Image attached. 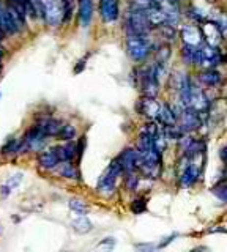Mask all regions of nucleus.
I'll return each mask as SVG.
<instances>
[{
    "label": "nucleus",
    "instance_id": "f257e3e1",
    "mask_svg": "<svg viewBox=\"0 0 227 252\" xmlns=\"http://www.w3.org/2000/svg\"><path fill=\"white\" fill-rule=\"evenodd\" d=\"M138 153L141 159L139 169L150 178H158L161 170V151L155 145L153 136L147 131H142L139 136Z\"/></svg>",
    "mask_w": 227,
    "mask_h": 252
},
{
    "label": "nucleus",
    "instance_id": "f03ea898",
    "mask_svg": "<svg viewBox=\"0 0 227 252\" xmlns=\"http://www.w3.org/2000/svg\"><path fill=\"white\" fill-rule=\"evenodd\" d=\"M70 0H43V18L51 27H58L68 19Z\"/></svg>",
    "mask_w": 227,
    "mask_h": 252
},
{
    "label": "nucleus",
    "instance_id": "7ed1b4c3",
    "mask_svg": "<svg viewBox=\"0 0 227 252\" xmlns=\"http://www.w3.org/2000/svg\"><path fill=\"white\" fill-rule=\"evenodd\" d=\"M24 25L26 19H22L21 14L11 5H5L0 0V30L6 35H14Z\"/></svg>",
    "mask_w": 227,
    "mask_h": 252
},
{
    "label": "nucleus",
    "instance_id": "20e7f679",
    "mask_svg": "<svg viewBox=\"0 0 227 252\" xmlns=\"http://www.w3.org/2000/svg\"><path fill=\"white\" fill-rule=\"evenodd\" d=\"M123 172V167H122V162H120L118 158L114 159L109 167L104 170L103 175L100 176V180H98V192L106 197L112 196L114 192H115V183H117V178L118 175Z\"/></svg>",
    "mask_w": 227,
    "mask_h": 252
},
{
    "label": "nucleus",
    "instance_id": "39448f33",
    "mask_svg": "<svg viewBox=\"0 0 227 252\" xmlns=\"http://www.w3.org/2000/svg\"><path fill=\"white\" fill-rule=\"evenodd\" d=\"M151 24L147 18L145 8L141 6H133L126 16V30L128 35H148Z\"/></svg>",
    "mask_w": 227,
    "mask_h": 252
},
{
    "label": "nucleus",
    "instance_id": "423d86ee",
    "mask_svg": "<svg viewBox=\"0 0 227 252\" xmlns=\"http://www.w3.org/2000/svg\"><path fill=\"white\" fill-rule=\"evenodd\" d=\"M126 50L134 62H143L151 52V41L147 35H128Z\"/></svg>",
    "mask_w": 227,
    "mask_h": 252
},
{
    "label": "nucleus",
    "instance_id": "0eeeda50",
    "mask_svg": "<svg viewBox=\"0 0 227 252\" xmlns=\"http://www.w3.org/2000/svg\"><path fill=\"white\" fill-rule=\"evenodd\" d=\"M178 126L183 132H191L202 126V114L193 107H181L178 112Z\"/></svg>",
    "mask_w": 227,
    "mask_h": 252
},
{
    "label": "nucleus",
    "instance_id": "6e6552de",
    "mask_svg": "<svg viewBox=\"0 0 227 252\" xmlns=\"http://www.w3.org/2000/svg\"><path fill=\"white\" fill-rule=\"evenodd\" d=\"M139 82H141V90H142L143 96H156L158 95L161 80L158 79L153 66H151V68H145V70L141 71Z\"/></svg>",
    "mask_w": 227,
    "mask_h": 252
},
{
    "label": "nucleus",
    "instance_id": "1a4fd4ad",
    "mask_svg": "<svg viewBox=\"0 0 227 252\" xmlns=\"http://www.w3.org/2000/svg\"><path fill=\"white\" fill-rule=\"evenodd\" d=\"M189 107H193L198 110L199 114H207L210 110V100L207 93L202 90L199 85L191 84V88H189Z\"/></svg>",
    "mask_w": 227,
    "mask_h": 252
},
{
    "label": "nucleus",
    "instance_id": "9d476101",
    "mask_svg": "<svg viewBox=\"0 0 227 252\" xmlns=\"http://www.w3.org/2000/svg\"><path fill=\"white\" fill-rule=\"evenodd\" d=\"M223 63V55L219 52V49L215 46H210V44H205V46H200V52H199V65H202L205 70L210 68H216Z\"/></svg>",
    "mask_w": 227,
    "mask_h": 252
},
{
    "label": "nucleus",
    "instance_id": "9b49d317",
    "mask_svg": "<svg viewBox=\"0 0 227 252\" xmlns=\"http://www.w3.org/2000/svg\"><path fill=\"white\" fill-rule=\"evenodd\" d=\"M46 137L48 136L44 134V132L38 128V126H35V128H32L26 134L24 142L21 144V150H22V148H28V150H32V151H40L41 148L44 147V144H46Z\"/></svg>",
    "mask_w": 227,
    "mask_h": 252
},
{
    "label": "nucleus",
    "instance_id": "f8f14e48",
    "mask_svg": "<svg viewBox=\"0 0 227 252\" xmlns=\"http://www.w3.org/2000/svg\"><path fill=\"white\" fill-rule=\"evenodd\" d=\"M163 106L156 101V96H143L138 102V110L150 120H158Z\"/></svg>",
    "mask_w": 227,
    "mask_h": 252
},
{
    "label": "nucleus",
    "instance_id": "ddd939ff",
    "mask_svg": "<svg viewBox=\"0 0 227 252\" xmlns=\"http://www.w3.org/2000/svg\"><path fill=\"white\" fill-rule=\"evenodd\" d=\"M186 164L183 172H181V184L186 188L193 186V184L198 183V180L202 176V167L199 164H196V159H185Z\"/></svg>",
    "mask_w": 227,
    "mask_h": 252
},
{
    "label": "nucleus",
    "instance_id": "4468645a",
    "mask_svg": "<svg viewBox=\"0 0 227 252\" xmlns=\"http://www.w3.org/2000/svg\"><path fill=\"white\" fill-rule=\"evenodd\" d=\"M202 33H203V40L207 41V44L210 46H215V48H219V44L223 41V30L219 28V25L216 22H211V21H205L202 22Z\"/></svg>",
    "mask_w": 227,
    "mask_h": 252
},
{
    "label": "nucleus",
    "instance_id": "2eb2a0df",
    "mask_svg": "<svg viewBox=\"0 0 227 252\" xmlns=\"http://www.w3.org/2000/svg\"><path fill=\"white\" fill-rule=\"evenodd\" d=\"M181 35V40H183L185 44H189V46H200L203 43V33H202V28L196 24H186L181 27L180 30Z\"/></svg>",
    "mask_w": 227,
    "mask_h": 252
},
{
    "label": "nucleus",
    "instance_id": "dca6fc26",
    "mask_svg": "<svg viewBox=\"0 0 227 252\" xmlns=\"http://www.w3.org/2000/svg\"><path fill=\"white\" fill-rule=\"evenodd\" d=\"M155 5L161 6L166 18H168V24L169 25H177V22L180 19V5L178 0H151Z\"/></svg>",
    "mask_w": 227,
    "mask_h": 252
},
{
    "label": "nucleus",
    "instance_id": "f3484780",
    "mask_svg": "<svg viewBox=\"0 0 227 252\" xmlns=\"http://www.w3.org/2000/svg\"><path fill=\"white\" fill-rule=\"evenodd\" d=\"M120 162H122L123 172L130 174V172H136L141 166V159H139V153L134 148H126V150L122 151V154L118 156Z\"/></svg>",
    "mask_w": 227,
    "mask_h": 252
},
{
    "label": "nucleus",
    "instance_id": "a211bd4d",
    "mask_svg": "<svg viewBox=\"0 0 227 252\" xmlns=\"http://www.w3.org/2000/svg\"><path fill=\"white\" fill-rule=\"evenodd\" d=\"M100 13L104 22H114L118 18L117 0H100Z\"/></svg>",
    "mask_w": 227,
    "mask_h": 252
},
{
    "label": "nucleus",
    "instance_id": "6ab92c4d",
    "mask_svg": "<svg viewBox=\"0 0 227 252\" xmlns=\"http://www.w3.org/2000/svg\"><path fill=\"white\" fill-rule=\"evenodd\" d=\"M38 162H40V166L43 169L52 170V169H56L57 166H60V162H62V161H60L57 150L54 147V148H49V150H46V151H43L40 154V158H38Z\"/></svg>",
    "mask_w": 227,
    "mask_h": 252
},
{
    "label": "nucleus",
    "instance_id": "aec40b11",
    "mask_svg": "<svg viewBox=\"0 0 227 252\" xmlns=\"http://www.w3.org/2000/svg\"><path fill=\"white\" fill-rule=\"evenodd\" d=\"M38 128H40L44 134H46L48 137H56L60 134V131H62V123H60L58 120H56V118H43L41 122H38Z\"/></svg>",
    "mask_w": 227,
    "mask_h": 252
},
{
    "label": "nucleus",
    "instance_id": "412c9836",
    "mask_svg": "<svg viewBox=\"0 0 227 252\" xmlns=\"http://www.w3.org/2000/svg\"><path fill=\"white\" fill-rule=\"evenodd\" d=\"M22 178H24V174L22 172L13 174L11 176H8V178L2 183V186H0V194H2V197H8L11 192L22 183Z\"/></svg>",
    "mask_w": 227,
    "mask_h": 252
},
{
    "label": "nucleus",
    "instance_id": "4be33fe9",
    "mask_svg": "<svg viewBox=\"0 0 227 252\" xmlns=\"http://www.w3.org/2000/svg\"><path fill=\"white\" fill-rule=\"evenodd\" d=\"M93 16L92 0H79V21L82 27H88Z\"/></svg>",
    "mask_w": 227,
    "mask_h": 252
},
{
    "label": "nucleus",
    "instance_id": "5701e85b",
    "mask_svg": "<svg viewBox=\"0 0 227 252\" xmlns=\"http://www.w3.org/2000/svg\"><path fill=\"white\" fill-rule=\"evenodd\" d=\"M158 122H160L163 126H175V125H178V112H175L169 104H163Z\"/></svg>",
    "mask_w": 227,
    "mask_h": 252
},
{
    "label": "nucleus",
    "instance_id": "b1692460",
    "mask_svg": "<svg viewBox=\"0 0 227 252\" xmlns=\"http://www.w3.org/2000/svg\"><path fill=\"white\" fill-rule=\"evenodd\" d=\"M221 73H218L215 68L205 70L199 74V80L205 87H216L218 84H221Z\"/></svg>",
    "mask_w": 227,
    "mask_h": 252
},
{
    "label": "nucleus",
    "instance_id": "393cba45",
    "mask_svg": "<svg viewBox=\"0 0 227 252\" xmlns=\"http://www.w3.org/2000/svg\"><path fill=\"white\" fill-rule=\"evenodd\" d=\"M56 150H57V154H58L60 161L63 162V161H71L76 156L78 147H76V144H73L71 140H68V144L56 147Z\"/></svg>",
    "mask_w": 227,
    "mask_h": 252
},
{
    "label": "nucleus",
    "instance_id": "a878e982",
    "mask_svg": "<svg viewBox=\"0 0 227 252\" xmlns=\"http://www.w3.org/2000/svg\"><path fill=\"white\" fill-rule=\"evenodd\" d=\"M199 52H200V46H189L185 44L183 49H181V55H183V60L188 65H196L199 63Z\"/></svg>",
    "mask_w": 227,
    "mask_h": 252
},
{
    "label": "nucleus",
    "instance_id": "bb28decb",
    "mask_svg": "<svg viewBox=\"0 0 227 252\" xmlns=\"http://www.w3.org/2000/svg\"><path fill=\"white\" fill-rule=\"evenodd\" d=\"M8 5H11L13 8L21 14L22 19H26L27 14H30V16L35 18L33 10H32V6H30L28 0H8Z\"/></svg>",
    "mask_w": 227,
    "mask_h": 252
},
{
    "label": "nucleus",
    "instance_id": "cd10ccee",
    "mask_svg": "<svg viewBox=\"0 0 227 252\" xmlns=\"http://www.w3.org/2000/svg\"><path fill=\"white\" fill-rule=\"evenodd\" d=\"M71 227H73V230L76 233H81V235H84V233H88V232H92V228H93V224L90 222L87 218H85V214L84 216H79V218H76L73 222H71Z\"/></svg>",
    "mask_w": 227,
    "mask_h": 252
},
{
    "label": "nucleus",
    "instance_id": "c85d7f7f",
    "mask_svg": "<svg viewBox=\"0 0 227 252\" xmlns=\"http://www.w3.org/2000/svg\"><path fill=\"white\" fill-rule=\"evenodd\" d=\"M58 174L65 176V178H79V174H78V169H76L71 161H63L60 162V167H58Z\"/></svg>",
    "mask_w": 227,
    "mask_h": 252
},
{
    "label": "nucleus",
    "instance_id": "c756f323",
    "mask_svg": "<svg viewBox=\"0 0 227 252\" xmlns=\"http://www.w3.org/2000/svg\"><path fill=\"white\" fill-rule=\"evenodd\" d=\"M68 205H70L71 211H74L76 214H79V216H84V214H87V211H88L87 203L81 199H71L70 202H68Z\"/></svg>",
    "mask_w": 227,
    "mask_h": 252
},
{
    "label": "nucleus",
    "instance_id": "7c9ffc66",
    "mask_svg": "<svg viewBox=\"0 0 227 252\" xmlns=\"http://www.w3.org/2000/svg\"><path fill=\"white\" fill-rule=\"evenodd\" d=\"M60 139H63V140H73L76 137V129H74V126L71 125H63L62 126V131H60V134H58Z\"/></svg>",
    "mask_w": 227,
    "mask_h": 252
},
{
    "label": "nucleus",
    "instance_id": "2f4dec72",
    "mask_svg": "<svg viewBox=\"0 0 227 252\" xmlns=\"http://www.w3.org/2000/svg\"><path fill=\"white\" fill-rule=\"evenodd\" d=\"M131 210L133 213L136 214H141L147 210V199H143V197H139V199H136L134 202L131 203Z\"/></svg>",
    "mask_w": 227,
    "mask_h": 252
},
{
    "label": "nucleus",
    "instance_id": "473e14b6",
    "mask_svg": "<svg viewBox=\"0 0 227 252\" xmlns=\"http://www.w3.org/2000/svg\"><path fill=\"white\" fill-rule=\"evenodd\" d=\"M125 184H126V188L130 189V191L138 189V184H139V176L136 175V172H130V174H126V176H125Z\"/></svg>",
    "mask_w": 227,
    "mask_h": 252
},
{
    "label": "nucleus",
    "instance_id": "72a5a7b5",
    "mask_svg": "<svg viewBox=\"0 0 227 252\" xmlns=\"http://www.w3.org/2000/svg\"><path fill=\"white\" fill-rule=\"evenodd\" d=\"M30 6H32L35 18L36 16H41L43 18V0H28Z\"/></svg>",
    "mask_w": 227,
    "mask_h": 252
},
{
    "label": "nucleus",
    "instance_id": "f704fd0d",
    "mask_svg": "<svg viewBox=\"0 0 227 252\" xmlns=\"http://www.w3.org/2000/svg\"><path fill=\"white\" fill-rule=\"evenodd\" d=\"M213 192L216 194L218 199H221L223 202H227V183L219 184V188L216 186V188L213 189Z\"/></svg>",
    "mask_w": 227,
    "mask_h": 252
},
{
    "label": "nucleus",
    "instance_id": "c9c22d12",
    "mask_svg": "<svg viewBox=\"0 0 227 252\" xmlns=\"http://www.w3.org/2000/svg\"><path fill=\"white\" fill-rule=\"evenodd\" d=\"M136 6H141V8H148V6L153 3L151 0H133Z\"/></svg>",
    "mask_w": 227,
    "mask_h": 252
},
{
    "label": "nucleus",
    "instance_id": "e433bc0d",
    "mask_svg": "<svg viewBox=\"0 0 227 252\" xmlns=\"http://www.w3.org/2000/svg\"><path fill=\"white\" fill-rule=\"evenodd\" d=\"M173 238H177V233H173V235L168 236V238H164V241H163V243L158 244V248H164V246H168V244H170V243L173 241Z\"/></svg>",
    "mask_w": 227,
    "mask_h": 252
},
{
    "label": "nucleus",
    "instance_id": "4c0bfd02",
    "mask_svg": "<svg viewBox=\"0 0 227 252\" xmlns=\"http://www.w3.org/2000/svg\"><path fill=\"white\" fill-rule=\"evenodd\" d=\"M219 156H221V161L227 166V145H224L221 150H219Z\"/></svg>",
    "mask_w": 227,
    "mask_h": 252
},
{
    "label": "nucleus",
    "instance_id": "58836bf2",
    "mask_svg": "<svg viewBox=\"0 0 227 252\" xmlns=\"http://www.w3.org/2000/svg\"><path fill=\"white\" fill-rule=\"evenodd\" d=\"M2 55H3V46L0 44V58H2Z\"/></svg>",
    "mask_w": 227,
    "mask_h": 252
},
{
    "label": "nucleus",
    "instance_id": "ea45409f",
    "mask_svg": "<svg viewBox=\"0 0 227 252\" xmlns=\"http://www.w3.org/2000/svg\"><path fill=\"white\" fill-rule=\"evenodd\" d=\"M2 35H3V32H2V30H0V36H2Z\"/></svg>",
    "mask_w": 227,
    "mask_h": 252
},
{
    "label": "nucleus",
    "instance_id": "a19ab883",
    "mask_svg": "<svg viewBox=\"0 0 227 252\" xmlns=\"http://www.w3.org/2000/svg\"><path fill=\"white\" fill-rule=\"evenodd\" d=\"M0 233H2V227H0Z\"/></svg>",
    "mask_w": 227,
    "mask_h": 252
},
{
    "label": "nucleus",
    "instance_id": "79ce46f5",
    "mask_svg": "<svg viewBox=\"0 0 227 252\" xmlns=\"http://www.w3.org/2000/svg\"><path fill=\"white\" fill-rule=\"evenodd\" d=\"M0 70H2V65H0Z\"/></svg>",
    "mask_w": 227,
    "mask_h": 252
}]
</instances>
